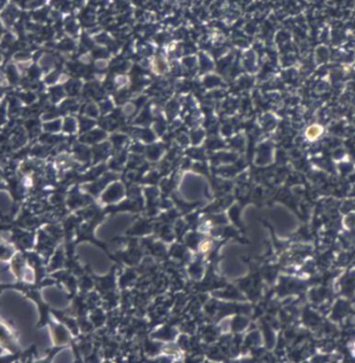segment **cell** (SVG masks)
Instances as JSON below:
<instances>
[{"label": "cell", "instance_id": "1", "mask_svg": "<svg viewBox=\"0 0 355 363\" xmlns=\"http://www.w3.org/2000/svg\"><path fill=\"white\" fill-rule=\"evenodd\" d=\"M322 132V129H321L319 126H310L309 128L307 129V131H306V135H307L308 138H310V140H313V138L318 137V136L320 135V133Z\"/></svg>", "mask_w": 355, "mask_h": 363}]
</instances>
